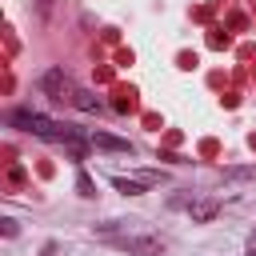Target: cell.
I'll use <instances>...</instances> for the list:
<instances>
[{
  "label": "cell",
  "mask_w": 256,
  "mask_h": 256,
  "mask_svg": "<svg viewBox=\"0 0 256 256\" xmlns=\"http://www.w3.org/2000/svg\"><path fill=\"white\" fill-rule=\"evenodd\" d=\"M8 124H16V128H24V132H32V136H40V140H68L76 128H68V124H60V120H48V116H40V112H12L8 116Z\"/></svg>",
  "instance_id": "obj_1"
},
{
  "label": "cell",
  "mask_w": 256,
  "mask_h": 256,
  "mask_svg": "<svg viewBox=\"0 0 256 256\" xmlns=\"http://www.w3.org/2000/svg\"><path fill=\"white\" fill-rule=\"evenodd\" d=\"M40 88H44L56 104H64V100H72V96H76V84H72V76H68L64 68H48V72L40 76Z\"/></svg>",
  "instance_id": "obj_2"
},
{
  "label": "cell",
  "mask_w": 256,
  "mask_h": 256,
  "mask_svg": "<svg viewBox=\"0 0 256 256\" xmlns=\"http://www.w3.org/2000/svg\"><path fill=\"white\" fill-rule=\"evenodd\" d=\"M116 248H124L128 256H160L164 252V240L160 236H120Z\"/></svg>",
  "instance_id": "obj_3"
},
{
  "label": "cell",
  "mask_w": 256,
  "mask_h": 256,
  "mask_svg": "<svg viewBox=\"0 0 256 256\" xmlns=\"http://www.w3.org/2000/svg\"><path fill=\"white\" fill-rule=\"evenodd\" d=\"M216 212H220V200H216V196H200V200H192V204H188L192 224H208Z\"/></svg>",
  "instance_id": "obj_4"
},
{
  "label": "cell",
  "mask_w": 256,
  "mask_h": 256,
  "mask_svg": "<svg viewBox=\"0 0 256 256\" xmlns=\"http://www.w3.org/2000/svg\"><path fill=\"white\" fill-rule=\"evenodd\" d=\"M88 140H92V148H100V152H132V144H128V140L108 136V132H92Z\"/></svg>",
  "instance_id": "obj_5"
},
{
  "label": "cell",
  "mask_w": 256,
  "mask_h": 256,
  "mask_svg": "<svg viewBox=\"0 0 256 256\" xmlns=\"http://www.w3.org/2000/svg\"><path fill=\"white\" fill-rule=\"evenodd\" d=\"M112 188L124 192V196H140V192H144V184H140V180H128V176H112Z\"/></svg>",
  "instance_id": "obj_6"
},
{
  "label": "cell",
  "mask_w": 256,
  "mask_h": 256,
  "mask_svg": "<svg viewBox=\"0 0 256 256\" xmlns=\"http://www.w3.org/2000/svg\"><path fill=\"white\" fill-rule=\"evenodd\" d=\"M72 104H76L80 112H96V108H100V100H96L92 92H84V88H76V96H72Z\"/></svg>",
  "instance_id": "obj_7"
},
{
  "label": "cell",
  "mask_w": 256,
  "mask_h": 256,
  "mask_svg": "<svg viewBox=\"0 0 256 256\" xmlns=\"http://www.w3.org/2000/svg\"><path fill=\"white\" fill-rule=\"evenodd\" d=\"M76 192H80V196H96V184H92L88 172H76Z\"/></svg>",
  "instance_id": "obj_8"
},
{
  "label": "cell",
  "mask_w": 256,
  "mask_h": 256,
  "mask_svg": "<svg viewBox=\"0 0 256 256\" xmlns=\"http://www.w3.org/2000/svg\"><path fill=\"white\" fill-rule=\"evenodd\" d=\"M252 172H256V168H224L228 180H244V176H252Z\"/></svg>",
  "instance_id": "obj_9"
},
{
  "label": "cell",
  "mask_w": 256,
  "mask_h": 256,
  "mask_svg": "<svg viewBox=\"0 0 256 256\" xmlns=\"http://www.w3.org/2000/svg\"><path fill=\"white\" fill-rule=\"evenodd\" d=\"M248 256H256V228H252V236H248Z\"/></svg>",
  "instance_id": "obj_10"
}]
</instances>
